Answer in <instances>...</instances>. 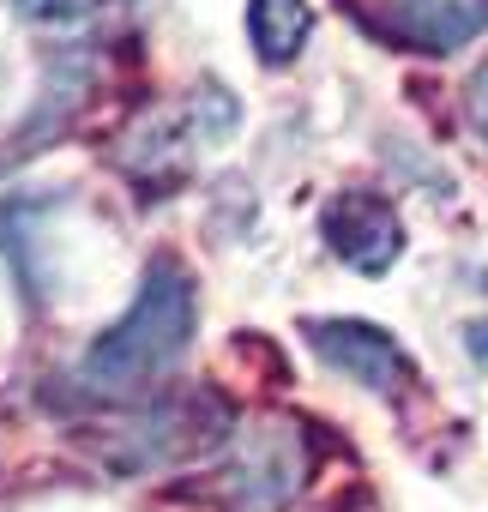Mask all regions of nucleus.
Here are the masks:
<instances>
[{"label":"nucleus","mask_w":488,"mask_h":512,"mask_svg":"<svg viewBox=\"0 0 488 512\" xmlns=\"http://www.w3.org/2000/svg\"><path fill=\"white\" fill-rule=\"evenodd\" d=\"M193 326H199V290H193V272L181 260H151L145 278H139V296L133 308L103 326L91 338V350L79 356L73 368V386L85 398H103V404H121V398H139L145 386H157L193 344Z\"/></svg>","instance_id":"1"},{"label":"nucleus","mask_w":488,"mask_h":512,"mask_svg":"<svg viewBox=\"0 0 488 512\" xmlns=\"http://www.w3.org/2000/svg\"><path fill=\"white\" fill-rule=\"evenodd\" d=\"M223 440H235V416L217 392H169L157 398L133 428H121V440L109 446V464L121 476L133 470H169V464H193L205 452H217Z\"/></svg>","instance_id":"2"},{"label":"nucleus","mask_w":488,"mask_h":512,"mask_svg":"<svg viewBox=\"0 0 488 512\" xmlns=\"http://www.w3.org/2000/svg\"><path fill=\"white\" fill-rule=\"evenodd\" d=\"M308 482V440L296 422L266 416L241 428L223 464V512H290Z\"/></svg>","instance_id":"3"},{"label":"nucleus","mask_w":488,"mask_h":512,"mask_svg":"<svg viewBox=\"0 0 488 512\" xmlns=\"http://www.w3.org/2000/svg\"><path fill=\"white\" fill-rule=\"evenodd\" d=\"M302 332H308V350H314L332 374H344V380H356V386H368V392H380V398L404 392L410 374H416L410 356L398 350V338H392L386 326H374V320L338 314V320H308Z\"/></svg>","instance_id":"4"},{"label":"nucleus","mask_w":488,"mask_h":512,"mask_svg":"<svg viewBox=\"0 0 488 512\" xmlns=\"http://www.w3.org/2000/svg\"><path fill=\"white\" fill-rule=\"evenodd\" d=\"M320 235H326V247L338 253V260L350 272H362V278H386L398 266V253H404V223H398L392 199L362 193V187H344V193L326 199Z\"/></svg>","instance_id":"5"},{"label":"nucleus","mask_w":488,"mask_h":512,"mask_svg":"<svg viewBox=\"0 0 488 512\" xmlns=\"http://www.w3.org/2000/svg\"><path fill=\"white\" fill-rule=\"evenodd\" d=\"M374 31L416 55H458L488 31V0H374Z\"/></svg>","instance_id":"6"},{"label":"nucleus","mask_w":488,"mask_h":512,"mask_svg":"<svg viewBox=\"0 0 488 512\" xmlns=\"http://www.w3.org/2000/svg\"><path fill=\"white\" fill-rule=\"evenodd\" d=\"M314 37V0H248V43L266 67H290Z\"/></svg>","instance_id":"7"},{"label":"nucleus","mask_w":488,"mask_h":512,"mask_svg":"<svg viewBox=\"0 0 488 512\" xmlns=\"http://www.w3.org/2000/svg\"><path fill=\"white\" fill-rule=\"evenodd\" d=\"M13 7H19L25 19H43V25H67V19H85V13H97L103 0H13Z\"/></svg>","instance_id":"8"},{"label":"nucleus","mask_w":488,"mask_h":512,"mask_svg":"<svg viewBox=\"0 0 488 512\" xmlns=\"http://www.w3.org/2000/svg\"><path fill=\"white\" fill-rule=\"evenodd\" d=\"M470 121H476V133L488 139V67H476V79H470Z\"/></svg>","instance_id":"9"},{"label":"nucleus","mask_w":488,"mask_h":512,"mask_svg":"<svg viewBox=\"0 0 488 512\" xmlns=\"http://www.w3.org/2000/svg\"><path fill=\"white\" fill-rule=\"evenodd\" d=\"M464 350H470L476 368H488V320H470L464 326Z\"/></svg>","instance_id":"10"}]
</instances>
